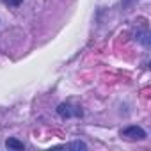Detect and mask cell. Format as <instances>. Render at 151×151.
<instances>
[{"instance_id": "1", "label": "cell", "mask_w": 151, "mask_h": 151, "mask_svg": "<svg viewBox=\"0 0 151 151\" xmlns=\"http://www.w3.org/2000/svg\"><path fill=\"white\" fill-rule=\"evenodd\" d=\"M121 137H124L128 140H142V139H146V132L140 126H128L121 132Z\"/></svg>"}, {"instance_id": "2", "label": "cell", "mask_w": 151, "mask_h": 151, "mask_svg": "<svg viewBox=\"0 0 151 151\" xmlns=\"http://www.w3.org/2000/svg\"><path fill=\"white\" fill-rule=\"evenodd\" d=\"M57 112H59V116H60V117H64V119H66V117H71L73 114H82L80 110H75V112H73V110H71V107H69V105H66V103L59 105Z\"/></svg>"}, {"instance_id": "3", "label": "cell", "mask_w": 151, "mask_h": 151, "mask_svg": "<svg viewBox=\"0 0 151 151\" xmlns=\"http://www.w3.org/2000/svg\"><path fill=\"white\" fill-rule=\"evenodd\" d=\"M6 146H7L9 149H16V151H22V149H23V142H20V140L14 139V137L7 139V140H6Z\"/></svg>"}, {"instance_id": "4", "label": "cell", "mask_w": 151, "mask_h": 151, "mask_svg": "<svg viewBox=\"0 0 151 151\" xmlns=\"http://www.w3.org/2000/svg\"><path fill=\"white\" fill-rule=\"evenodd\" d=\"M68 147L69 149H87V146L84 142H71V144H68Z\"/></svg>"}, {"instance_id": "5", "label": "cell", "mask_w": 151, "mask_h": 151, "mask_svg": "<svg viewBox=\"0 0 151 151\" xmlns=\"http://www.w3.org/2000/svg\"><path fill=\"white\" fill-rule=\"evenodd\" d=\"M4 4H7V6H20L23 0H2Z\"/></svg>"}]
</instances>
